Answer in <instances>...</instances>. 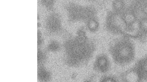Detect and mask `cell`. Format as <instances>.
I'll list each match as a JSON object with an SVG mask.
<instances>
[{
  "instance_id": "6da1fadb",
  "label": "cell",
  "mask_w": 147,
  "mask_h": 82,
  "mask_svg": "<svg viewBox=\"0 0 147 82\" xmlns=\"http://www.w3.org/2000/svg\"><path fill=\"white\" fill-rule=\"evenodd\" d=\"M115 57L118 63H124L131 60L133 54V49L131 45L127 42H120L115 49Z\"/></svg>"
},
{
  "instance_id": "277c9868",
  "label": "cell",
  "mask_w": 147,
  "mask_h": 82,
  "mask_svg": "<svg viewBox=\"0 0 147 82\" xmlns=\"http://www.w3.org/2000/svg\"><path fill=\"white\" fill-rule=\"evenodd\" d=\"M122 17L126 25L132 24L137 20H136V17L134 14L131 12H127L124 13Z\"/></svg>"
},
{
  "instance_id": "52a82bcc",
  "label": "cell",
  "mask_w": 147,
  "mask_h": 82,
  "mask_svg": "<svg viewBox=\"0 0 147 82\" xmlns=\"http://www.w3.org/2000/svg\"><path fill=\"white\" fill-rule=\"evenodd\" d=\"M114 8L117 11H121L124 7V3L121 1H116L114 2Z\"/></svg>"
},
{
  "instance_id": "5b68a950",
  "label": "cell",
  "mask_w": 147,
  "mask_h": 82,
  "mask_svg": "<svg viewBox=\"0 0 147 82\" xmlns=\"http://www.w3.org/2000/svg\"><path fill=\"white\" fill-rule=\"evenodd\" d=\"M140 68L142 73L147 74V58L142 61L140 63Z\"/></svg>"
},
{
  "instance_id": "8992f818",
  "label": "cell",
  "mask_w": 147,
  "mask_h": 82,
  "mask_svg": "<svg viewBox=\"0 0 147 82\" xmlns=\"http://www.w3.org/2000/svg\"><path fill=\"white\" fill-rule=\"evenodd\" d=\"M140 29L144 32L147 31V18H144L140 22Z\"/></svg>"
},
{
  "instance_id": "9c48e42d",
  "label": "cell",
  "mask_w": 147,
  "mask_h": 82,
  "mask_svg": "<svg viewBox=\"0 0 147 82\" xmlns=\"http://www.w3.org/2000/svg\"></svg>"
},
{
  "instance_id": "ba28073f",
  "label": "cell",
  "mask_w": 147,
  "mask_h": 82,
  "mask_svg": "<svg viewBox=\"0 0 147 82\" xmlns=\"http://www.w3.org/2000/svg\"><path fill=\"white\" fill-rule=\"evenodd\" d=\"M102 82H116V81L112 77H107L105 78Z\"/></svg>"
},
{
  "instance_id": "7a4b0ae2",
  "label": "cell",
  "mask_w": 147,
  "mask_h": 82,
  "mask_svg": "<svg viewBox=\"0 0 147 82\" xmlns=\"http://www.w3.org/2000/svg\"><path fill=\"white\" fill-rule=\"evenodd\" d=\"M109 62L105 57L100 58L96 63V67L101 72H106L109 69Z\"/></svg>"
},
{
  "instance_id": "3957f363",
  "label": "cell",
  "mask_w": 147,
  "mask_h": 82,
  "mask_svg": "<svg viewBox=\"0 0 147 82\" xmlns=\"http://www.w3.org/2000/svg\"><path fill=\"white\" fill-rule=\"evenodd\" d=\"M124 79L125 82H138L139 79L138 73L135 70L128 71L124 75Z\"/></svg>"
}]
</instances>
